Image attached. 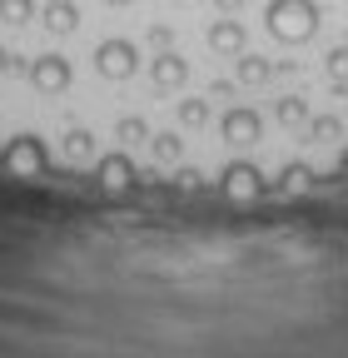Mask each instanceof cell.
Returning <instances> with one entry per match:
<instances>
[{
  "instance_id": "ffe728a7",
  "label": "cell",
  "mask_w": 348,
  "mask_h": 358,
  "mask_svg": "<svg viewBox=\"0 0 348 358\" xmlns=\"http://www.w3.org/2000/svg\"><path fill=\"white\" fill-rule=\"evenodd\" d=\"M309 134H314V140H333V134H338V120H333V115H314V120H309Z\"/></svg>"
},
{
  "instance_id": "d6986e66",
  "label": "cell",
  "mask_w": 348,
  "mask_h": 358,
  "mask_svg": "<svg viewBox=\"0 0 348 358\" xmlns=\"http://www.w3.org/2000/svg\"><path fill=\"white\" fill-rule=\"evenodd\" d=\"M328 80H333V85H348V45L328 50Z\"/></svg>"
},
{
  "instance_id": "ba28073f",
  "label": "cell",
  "mask_w": 348,
  "mask_h": 358,
  "mask_svg": "<svg viewBox=\"0 0 348 358\" xmlns=\"http://www.w3.org/2000/svg\"><path fill=\"white\" fill-rule=\"evenodd\" d=\"M95 174H100V185L105 189H129V185H135V159H129V155H105L100 164H95Z\"/></svg>"
},
{
  "instance_id": "7c38bea8",
  "label": "cell",
  "mask_w": 348,
  "mask_h": 358,
  "mask_svg": "<svg viewBox=\"0 0 348 358\" xmlns=\"http://www.w3.org/2000/svg\"><path fill=\"white\" fill-rule=\"evenodd\" d=\"M35 15H40L35 0H0V20L6 25H30Z\"/></svg>"
},
{
  "instance_id": "603a6c76",
  "label": "cell",
  "mask_w": 348,
  "mask_h": 358,
  "mask_svg": "<svg viewBox=\"0 0 348 358\" xmlns=\"http://www.w3.org/2000/svg\"><path fill=\"white\" fill-rule=\"evenodd\" d=\"M338 174H343V179H348V150H343V155H338Z\"/></svg>"
},
{
  "instance_id": "cb8c5ba5",
  "label": "cell",
  "mask_w": 348,
  "mask_h": 358,
  "mask_svg": "<svg viewBox=\"0 0 348 358\" xmlns=\"http://www.w3.org/2000/svg\"><path fill=\"white\" fill-rule=\"evenodd\" d=\"M0 70H15V60H10L6 50H0Z\"/></svg>"
},
{
  "instance_id": "8992f818",
  "label": "cell",
  "mask_w": 348,
  "mask_h": 358,
  "mask_svg": "<svg viewBox=\"0 0 348 358\" xmlns=\"http://www.w3.org/2000/svg\"><path fill=\"white\" fill-rule=\"evenodd\" d=\"M6 164H10V174H40L45 169V145H40V134H15L6 145Z\"/></svg>"
},
{
  "instance_id": "9c48e42d",
  "label": "cell",
  "mask_w": 348,
  "mask_h": 358,
  "mask_svg": "<svg viewBox=\"0 0 348 358\" xmlns=\"http://www.w3.org/2000/svg\"><path fill=\"white\" fill-rule=\"evenodd\" d=\"M204 40H209L214 55H244V25L239 20H214Z\"/></svg>"
},
{
  "instance_id": "9a60e30c",
  "label": "cell",
  "mask_w": 348,
  "mask_h": 358,
  "mask_svg": "<svg viewBox=\"0 0 348 358\" xmlns=\"http://www.w3.org/2000/svg\"><path fill=\"white\" fill-rule=\"evenodd\" d=\"M274 115H279V124H289V129H293V124H309V105H303L298 95H284V100L274 105Z\"/></svg>"
},
{
  "instance_id": "30bf717a",
  "label": "cell",
  "mask_w": 348,
  "mask_h": 358,
  "mask_svg": "<svg viewBox=\"0 0 348 358\" xmlns=\"http://www.w3.org/2000/svg\"><path fill=\"white\" fill-rule=\"evenodd\" d=\"M40 25H45L50 35H70L80 25V6L75 0H50V6H40Z\"/></svg>"
},
{
  "instance_id": "484cf974",
  "label": "cell",
  "mask_w": 348,
  "mask_h": 358,
  "mask_svg": "<svg viewBox=\"0 0 348 358\" xmlns=\"http://www.w3.org/2000/svg\"><path fill=\"white\" fill-rule=\"evenodd\" d=\"M105 6H129V0H105Z\"/></svg>"
},
{
  "instance_id": "277c9868",
  "label": "cell",
  "mask_w": 348,
  "mask_h": 358,
  "mask_svg": "<svg viewBox=\"0 0 348 358\" xmlns=\"http://www.w3.org/2000/svg\"><path fill=\"white\" fill-rule=\"evenodd\" d=\"M30 85L40 90V95H60V90H70V60L65 55H40V60H30Z\"/></svg>"
},
{
  "instance_id": "d4e9b609",
  "label": "cell",
  "mask_w": 348,
  "mask_h": 358,
  "mask_svg": "<svg viewBox=\"0 0 348 358\" xmlns=\"http://www.w3.org/2000/svg\"><path fill=\"white\" fill-rule=\"evenodd\" d=\"M219 6H224V10H239V6H244V0H219Z\"/></svg>"
},
{
  "instance_id": "44dd1931",
  "label": "cell",
  "mask_w": 348,
  "mask_h": 358,
  "mask_svg": "<svg viewBox=\"0 0 348 358\" xmlns=\"http://www.w3.org/2000/svg\"><path fill=\"white\" fill-rule=\"evenodd\" d=\"M150 45H154V50H169V45H174V30H169V25H150Z\"/></svg>"
},
{
  "instance_id": "7402d4cb",
  "label": "cell",
  "mask_w": 348,
  "mask_h": 358,
  "mask_svg": "<svg viewBox=\"0 0 348 358\" xmlns=\"http://www.w3.org/2000/svg\"><path fill=\"white\" fill-rule=\"evenodd\" d=\"M180 185H184V189H199V169L184 164V169H180Z\"/></svg>"
},
{
  "instance_id": "7a4b0ae2",
  "label": "cell",
  "mask_w": 348,
  "mask_h": 358,
  "mask_svg": "<svg viewBox=\"0 0 348 358\" xmlns=\"http://www.w3.org/2000/svg\"><path fill=\"white\" fill-rule=\"evenodd\" d=\"M219 185H224V194L229 199H239V204H249V199H264V169L259 164H249V159H234V164H224V174H219Z\"/></svg>"
},
{
  "instance_id": "6da1fadb",
  "label": "cell",
  "mask_w": 348,
  "mask_h": 358,
  "mask_svg": "<svg viewBox=\"0 0 348 358\" xmlns=\"http://www.w3.org/2000/svg\"><path fill=\"white\" fill-rule=\"evenodd\" d=\"M319 0H269L264 6V30L279 45H303L319 35Z\"/></svg>"
},
{
  "instance_id": "5bb4252c",
  "label": "cell",
  "mask_w": 348,
  "mask_h": 358,
  "mask_svg": "<svg viewBox=\"0 0 348 358\" xmlns=\"http://www.w3.org/2000/svg\"><path fill=\"white\" fill-rule=\"evenodd\" d=\"M150 150H154V159H164V164H174V159H180L184 155V140H180V134H150Z\"/></svg>"
},
{
  "instance_id": "4fadbf2b",
  "label": "cell",
  "mask_w": 348,
  "mask_h": 358,
  "mask_svg": "<svg viewBox=\"0 0 348 358\" xmlns=\"http://www.w3.org/2000/svg\"><path fill=\"white\" fill-rule=\"evenodd\" d=\"M314 185V169L309 164H284V174H279V189H289V194H303Z\"/></svg>"
},
{
  "instance_id": "3957f363",
  "label": "cell",
  "mask_w": 348,
  "mask_h": 358,
  "mask_svg": "<svg viewBox=\"0 0 348 358\" xmlns=\"http://www.w3.org/2000/svg\"><path fill=\"white\" fill-rule=\"evenodd\" d=\"M95 70L105 80H129V75L140 70V50L129 40H100L95 45Z\"/></svg>"
},
{
  "instance_id": "ac0fdd59",
  "label": "cell",
  "mask_w": 348,
  "mask_h": 358,
  "mask_svg": "<svg viewBox=\"0 0 348 358\" xmlns=\"http://www.w3.org/2000/svg\"><path fill=\"white\" fill-rule=\"evenodd\" d=\"M90 150H95V134H90V129H70V134H65V155H70V159H85Z\"/></svg>"
},
{
  "instance_id": "52a82bcc",
  "label": "cell",
  "mask_w": 348,
  "mask_h": 358,
  "mask_svg": "<svg viewBox=\"0 0 348 358\" xmlns=\"http://www.w3.org/2000/svg\"><path fill=\"white\" fill-rule=\"evenodd\" d=\"M150 80H154V90H180V85L189 80V60L174 55V50H159V55L150 60Z\"/></svg>"
},
{
  "instance_id": "e0dca14e",
  "label": "cell",
  "mask_w": 348,
  "mask_h": 358,
  "mask_svg": "<svg viewBox=\"0 0 348 358\" xmlns=\"http://www.w3.org/2000/svg\"><path fill=\"white\" fill-rule=\"evenodd\" d=\"M180 124H184V129L209 124V105H204V100H180Z\"/></svg>"
},
{
  "instance_id": "5b68a950",
  "label": "cell",
  "mask_w": 348,
  "mask_h": 358,
  "mask_svg": "<svg viewBox=\"0 0 348 358\" xmlns=\"http://www.w3.org/2000/svg\"><path fill=\"white\" fill-rule=\"evenodd\" d=\"M219 134L229 145H254V140H264V120H259V110H249V105H234V110L219 115Z\"/></svg>"
},
{
  "instance_id": "8fae6325",
  "label": "cell",
  "mask_w": 348,
  "mask_h": 358,
  "mask_svg": "<svg viewBox=\"0 0 348 358\" xmlns=\"http://www.w3.org/2000/svg\"><path fill=\"white\" fill-rule=\"evenodd\" d=\"M274 65L264 55H239V85H269Z\"/></svg>"
},
{
  "instance_id": "2e32d148",
  "label": "cell",
  "mask_w": 348,
  "mask_h": 358,
  "mask_svg": "<svg viewBox=\"0 0 348 358\" xmlns=\"http://www.w3.org/2000/svg\"><path fill=\"white\" fill-rule=\"evenodd\" d=\"M115 134H119V140H124V145H140V140H150V134H154V129L145 124V115H124V120L115 124Z\"/></svg>"
}]
</instances>
